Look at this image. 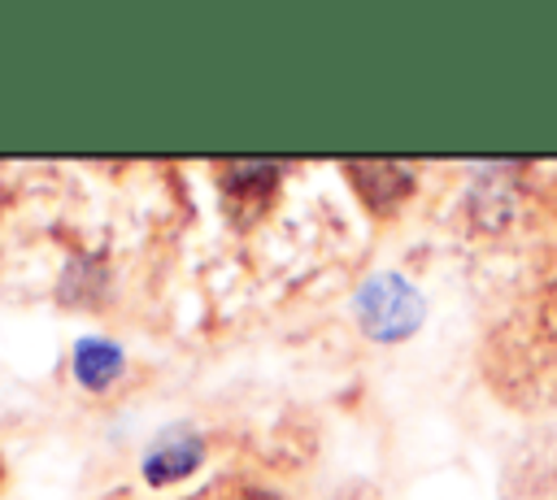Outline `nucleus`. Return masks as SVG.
<instances>
[{
    "label": "nucleus",
    "instance_id": "nucleus-2",
    "mask_svg": "<svg viewBox=\"0 0 557 500\" xmlns=\"http://www.w3.org/2000/svg\"><path fill=\"white\" fill-rule=\"evenodd\" d=\"M344 174L352 178V187L361 191V200H366L374 213L396 209V204L413 191V174H409L405 165H392V161H348Z\"/></svg>",
    "mask_w": 557,
    "mask_h": 500
},
{
    "label": "nucleus",
    "instance_id": "nucleus-1",
    "mask_svg": "<svg viewBox=\"0 0 557 500\" xmlns=\"http://www.w3.org/2000/svg\"><path fill=\"white\" fill-rule=\"evenodd\" d=\"M357 322L370 339L396 343L418 330L422 322V296L400 278V274H374L357 291Z\"/></svg>",
    "mask_w": 557,
    "mask_h": 500
},
{
    "label": "nucleus",
    "instance_id": "nucleus-3",
    "mask_svg": "<svg viewBox=\"0 0 557 500\" xmlns=\"http://www.w3.org/2000/svg\"><path fill=\"white\" fill-rule=\"evenodd\" d=\"M70 370H74V378L83 387L100 391V387H109L122 374V348L109 343V339H78L74 357H70Z\"/></svg>",
    "mask_w": 557,
    "mask_h": 500
},
{
    "label": "nucleus",
    "instance_id": "nucleus-4",
    "mask_svg": "<svg viewBox=\"0 0 557 500\" xmlns=\"http://www.w3.org/2000/svg\"><path fill=\"white\" fill-rule=\"evenodd\" d=\"M196 465H200V439H174V443H165V448L144 457L148 483H174Z\"/></svg>",
    "mask_w": 557,
    "mask_h": 500
},
{
    "label": "nucleus",
    "instance_id": "nucleus-5",
    "mask_svg": "<svg viewBox=\"0 0 557 500\" xmlns=\"http://www.w3.org/2000/svg\"><path fill=\"white\" fill-rule=\"evenodd\" d=\"M235 500H278L274 491H261V487H252V491H239Z\"/></svg>",
    "mask_w": 557,
    "mask_h": 500
}]
</instances>
